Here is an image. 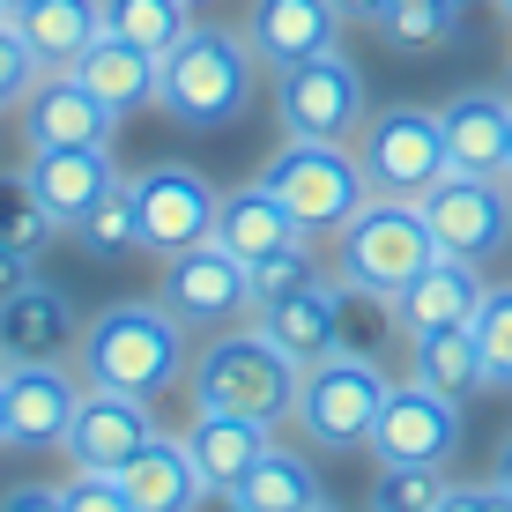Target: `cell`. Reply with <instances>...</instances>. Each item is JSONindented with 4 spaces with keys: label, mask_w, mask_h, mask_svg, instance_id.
<instances>
[{
    "label": "cell",
    "mask_w": 512,
    "mask_h": 512,
    "mask_svg": "<svg viewBox=\"0 0 512 512\" xmlns=\"http://www.w3.org/2000/svg\"><path fill=\"white\" fill-rule=\"evenodd\" d=\"M75 372H82V386H112V394L156 401L171 379H186V327L164 305H149V297L104 305L97 320H82Z\"/></svg>",
    "instance_id": "obj_1"
},
{
    "label": "cell",
    "mask_w": 512,
    "mask_h": 512,
    "mask_svg": "<svg viewBox=\"0 0 512 512\" xmlns=\"http://www.w3.org/2000/svg\"><path fill=\"white\" fill-rule=\"evenodd\" d=\"M253 90H260V60H253V45H245V30L193 23L186 38L156 60V112L193 127V134L231 127L245 104H253Z\"/></svg>",
    "instance_id": "obj_2"
},
{
    "label": "cell",
    "mask_w": 512,
    "mask_h": 512,
    "mask_svg": "<svg viewBox=\"0 0 512 512\" xmlns=\"http://www.w3.org/2000/svg\"><path fill=\"white\" fill-rule=\"evenodd\" d=\"M186 379H193V409L245 416V423H268V431H275V423L297 409V379H305V372L245 320V327L208 334V349L186 364Z\"/></svg>",
    "instance_id": "obj_3"
},
{
    "label": "cell",
    "mask_w": 512,
    "mask_h": 512,
    "mask_svg": "<svg viewBox=\"0 0 512 512\" xmlns=\"http://www.w3.org/2000/svg\"><path fill=\"white\" fill-rule=\"evenodd\" d=\"M260 186L290 208V223L305 238H334L364 201H372V179H364V164H357L349 141H297V134L260 164Z\"/></svg>",
    "instance_id": "obj_4"
},
{
    "label": "cell",
    "mask_w": 512,
    "mask_h": 512,
    "mask_svg": "<svg viewBox=\"0 0 512 512\" xmlns=\"http://www.w3.org/2000/svg\"><path fill=\"white\" fill-rule=\"evenodd\" d=\"M438 260V238L423 223L416 201H364L357 216L334 231V275L357 282V290H379V297H401L409 282Z\"/></svg>",
    "instance_id": "obj_5"
},
{
    "label": "cell",
    "mask_w": 512,
    "mask_h": 512,
    "mask_svg": "<svg viewBox=\"0 0 512 512\" xmlns=\"http://www.w3.org/2000/svg\"><path fill=\"white\" fill-rule=\"evenodd\" d=\"M357 164L364 179H372L379 201H423L438 179H446V127H438L431 104H386L357 127Z\"/></svg>",
    "instance_id": "obj_6"
},
{
    "label": "cell",
    "mask_w": 512,
    "mask_h": 512,
    "mask_svg": "<svg viewBox=\"0 0 512 512\" xmlns=\"http://www.w3.org/2000/svg\"><path fill=\"white\" fill-rule=\"evenodd\" d=\"M386 386H394V379H386V364L334 349V357H320L305 379H297L290 423L312 438V446L349 453V446H364V438H372V423H379V409H386Z\"/></svg>",
    "instance_id": "obj_7"
},
{
    "label": "cell",
    "mask_w": 512,
    "mask_h": 512,
    "mask_svg": "<svg viewBox=\"0 0 512 512\" xmlns=\"http://www.w3.org/2000/svg\"><path fill=\"white\" fill-rule=\"evenodd\" d=\"M275 112L282 134L297 141H357V127L372 119V97H364V75L349 52H320V60H297L275 75Z\"/></svg>",
    "instance_id": "obj_8"
},
{
    "label": "cell",
    "mask_w": 512,
    "mask_h": 512,
    "mask_svg": "<svg viewBox=\"0 0 512 512\" xmlns=\"http://www.w3.org/2000/svg\"><path fill=\"white\" fill-rule=\"evenodd\" d=\"M156 305L171 312L186 334H223V327H245L253 320V268L231 260L216 238L193 245V253H171L164 260V290H156Z\"/></svg>",
    "instance_id": "obj_9"
},
{
    "label": "cell",
    "mask_w": 512,
    "mask_h": 512,
    "mask_svg": "<svg viewBox=\"0 0 512 512\" xmlns=\"http://www.w3.org/2000/svg\"><path fill=\"white\" fill-rule=\"evenodd\" d=\"M364 446H372L379 468H453V453H461V401H446L423 379H394Z\"/></svg>",
    "instance_id": "obj_10"
},
{
    "label": "cell",
    "mask_w": 512,
    "mask_h": 512,
    "mask_svg": "<svg viewBox=\"0 0 512 512\" xmlns=\"http://www.w3.org/2000/svg\"><path fill=\"white\" fill-rule=\"evenodd\" d=\"M416 208H423V223H431L438 253H453V260H498L512 245V179L446 171Z\"/></svg>",
    "instance_id": "obj_11"
},
{
    "label": "cell",
    "mask_w": 512,
    "mask_h": 512,
    "mask_svg": "<svg viewBox=\"0 0 512 512\" xmlns=\"http://www.w3.org/2000/svg\"><path fill=\"white\" fill-rule=\"evenodd\" d=\"M134 208H141V253L171 260V253H193V245L216 238L223 193L208 186L193 164H149L134 179Z\"/></svg>",
    "instance_id": "obj_12"
},
{
    "label": "cell",
    "mask_w": 512,
    "mask_h": 512,
    "mask_svg": "<svg viewBox=\"0 0 512 512\" xmlns=\"http://www.w3.org/2000/svg\"><path fill=\"white\" fill-rule=\"evenodd\" d=\"M149 438H156L149 401L112 394V386H82L75 423H67V446H60V453H67L75 468H90V475H119L141 446H149Z\"/></svg>",
    "instance_id": "obj_13"
},
{
    "label": "cell",
    "mask_w": 512,
    "mask_h": 512,
    "mask_svg": "<svg viewBox=\"0 0 512 512\" xmlns=\"http://www.w3.org/2000/svg\"><path fill=\"white\" fill-rule=\"evenodd\" d=\"M245 45H253V60L282 75V67L297 60H320V52H342V8L334 0H245Z\"/></svg>",
    "instance_id": "obj_14"
},
{
    "label": "cell",
    "mask_w": 512,
    "mask_h": 512,
    "mask_svg": "<svg viewBox=\"0 0 512 512\" xmlns=\"http://www.w3.org/2000/svg\"><path fill=\"white\" fill-rule=\"evenodd\" d=\"M0 394H8V446L45 453V446H67L82 372H67V364H0Z\"/></svg>",
    "instance_id": "obj_15"
},
{
    "label": "cell",
    "mask_w": 512,
    "mask_h": 512,
    "mask_svg": "<svg viewBox=\"0 0 512 512\" xmlns=\"http://www.w3.org/2000/svg\"><path fill=\"white\" fill-rule=\"evenodd\" d=\"M15 112H23V141L30 149H112V127H119L67 67L38 75V90L15 104Z\"/></svg>",
    "instance_id": "obj_16"
},
{
    "label": "cell",
    "mask_w": 512,
    "mask_h": 512,
    "mask_svg": "<svg viewBox=\"0 0 512 512\" xmlns=\"http://www.w3.org/2000/svg\"><path fill=\"white\" fill-rule=\"evenodd\" d=\"M82 342V312L52 282H23L0 305V364H60Z\"/></svg>",
    "instance_id": "obj_17"
},
{
    "label": "cell",
    "mask_w": 512,
    "mask_h": 512,
    "mask_svg": "<svg viewBox=\"0 0 512 512\" xmlns=\"http://www.w3.org/2000/svg\"><path fill=\"white\" fill-rule=\"evenodd\" d=\"M446 127V164L475 179H512V97L505 90H461L438 104Z\"/></svg>",
    "instance_id": "obj_18"
},
{
    "label": "cell",
    "mask_w": 512,
    "mask_h": 512,
    "mask_svg": "<svg viewBox=\"0 0 512 512\" xmlns=\"http://www.w3.org/2000/svg\"><path fill=\"white\" fill-rule=\"evenodd\" d=\"M253 327L268 334V342L297 364V372H312L320 357H334V349H342V282L312 275L305 290H290V297H275V305H260Z\"/></svg>",
    "instance_id": "obj_19"
},
{
    "label": "cell",
    "mask_w": 512,
    "mask_h": 512,
    "mask_svg": "<svg viewBox=\"0 0 512 512\" xmlns=\"http://www.w3.org/2000/svg\"><path fill=\"white\" fill-rule=\"evenodd\" d=\"M483 260H453L438 253L431 268H423L409 290L394 297V320L401 334H431V327H475V312H483Z\"/></svg>",
    "instance_id": "obj_20"
},
{
    "label": "cell",
    "mask_w": 512,
    "mask_h": 512,
    "mask_svg": "<svg viewBox=\"0 0 512 512\" xmlns=\"http://www.w3.org/2000/svg\"><path fill=\"white\" fill-rule=\"evenodd\" d=\"M23 179H30V193L45 201V216L60 223V231H75L82 208H90L97 193L119 179V171H112V149H30Z\"/></svg>",
    "instance_id": "obj_21"
},
{
    "label": "cell",
    "mask_w": 512,
    "mask_h": 512,
    "mask_svg": "<svg viewBox=\"0 0 512 512\" xmlns=\"http://www.w3.org/2000/svg\"><path fill=\"white\" fill-rule=\"evenodd\" d=\"M119 490H127V505L134 512H193V498H201V468H193V453H186V438H171V431H156L149 446L134 453L127 468H119Z\"/></svg>",
    "instance_id": "obj_22"
},
{
    "label": "cell",
    "mask_w": 512,
    "mask_h": 512,
    "mask_svg": "<svg viewBox=\"0 0 512 512\" xmlns=\"http://www.w3.org/2000/svg\"><path fill=\"white\" fill-rule=\"evenodd\" d=\"M186 453H193V468H201V483L208 490H238L245 475H253V461L275 446V431L268 423H245V416H208V409H193L186 423Z\"/></svg>",
    "instance_id": "obj_23"
},
{
    "label": "cell",
    "mask_w": 512,
    "mask_h": 512,
    "mask_svg": "<svg viewBox=\"0 0 512 512\" xmlns=\"http://www.w3.org/2000/svg\"><path fill=\"white\" fill-rule=\"evenodd\" d=\"M67 75H75V82H82V90H90L112 119H127V112H141V104H156V52H141V45H127V38H112V30H104V38L82 52Z\"/></svg>",
    "instance_id": "obj_24"
},
{
    "label": "cell",
    "mask_w": 512,
    "mask_h": 512,
    "mask_svg": "<svg viewBox=\"0 0 512 512\" xmlns=\"http://www.w3.org/2000/svg\"><path fill=\"white\" fill-rule=\"evenodd\" d=\"M216 245L253 268V260L282 253V245H305V231H297L290 208H282L275 193L253 179V186H231V193H223V208H216Z\"/></svg>",
    "instance_id": "obj_25"
},
{
    "label": "cell",
    "mask_w": 512,
    "mask_h": 512,
    "mask_svg": "<svg viewBox=\"0 0 512 512\" xmlns=\"http://www.w3.org/2000/svg\"><path fill=\"white\" fill-rule=\"evenodd\" d=\"M15 30L52 75V67H75L104 38V0H30V8H15Z\"/></svg>",
    "instance_id": "obj_26"
},
{
    "label": "cell",
    "mask_w": 512,
    "mask_h": 512,
    "mask_svg": "<svg viewBox=\"0 0 512 512\" xmlns=\"http://www.w3.org/2000/svg\"><path fill=\"white\" fill-rule=\"evenodd\" d=\"M409 379L438 386L446 401H468L483 394V349H475V327H431V334H409Z\"/></svg>",
    "instance_id": "obj_27"
},
{
    "label": "cell",
    "mask_w": 512,
    "mask_h": 512,
    "mask_svg": "<svg viewBox=\"0 0 512 512\" xmlns=\"http://www.w3.org/2000/svg\"><path fill=\"white\" fill-rule=\"evenodd\" d=\"M238 505L245 512H312V505H327V490H320V468H312L305 453L268 446L253 461V475L238 483Z\"/></svg>",
    "instance_id": "obj_28"
},
{
    "label": "cell",
    "mask_w": 512,
    "mask_h": 512,
    "mask_svg": "<svg viewBox=\"0 0 512 512\" xmlns=\"http://www.w3.org/2000/svg\"><path fill=\"white\" fill-rule=\"evenodd\" d=\"M82 245L90 260H127V253H141V208H134V179H112L97 193L90 208H82V223L67 231Z\"/></svg>",
    "instance_id": "obj_29"
},
{
    "label": "cell",
    "mask_w": 512,
    "mask_h": 512,
    "mask_svg": "<svg viewBox=\"0 0 512 512\" xmlns=\"http://www.w3.org/2000/svg\"><path fill=\"white\" fill-rule=\"evenodd\" d=\"M372 30L394 52H446L461 38V0H386Z\"/></svg>",
    "instance_id": "obj_30"
},
{
    "label": "cell",
    "mask_w": 512,
    "mask_h": 512,
    "mask_svg": "<svg viewBox=\"0 0 512 512\" xmlns=\"http://www.w3.org/2000/svg\"><path fill=\"white\" fill-rule=\"evenodd\" d=\"M104 30L164 60V52L193 30V8H186V0H104Z\"/></svg>",
    "instance_id": "obj_31"
},
{
    "label": "cell",
    "mask_w": 512,
    "mask_h": 512,
    "mask_svg": "<svg viewBox=\"0 0 512 512\" xmlns=\"http://www.w3.org/2000/svg\"><path fill=\"white\" fill-rule=\"evenodd\" d=\"M334 282H342V275H334ZM394 342H409V334H401V320H394V297L342 282V349H349V357L386 364V349H394Z\"/></svg>",
    "instance_id": "obj_32"
},
{
    "label": "cell",
    "mask_w": 512,
    "mask_h": 512,
    "mask_svg": "<svg viewBox=\"0 0 512 512\" xmlns=\"http://www.w3.org/2000/svg\"><path fill=\"white\" fill-rule=\"evenodd\" d=\"M52 238H60V223L45 216V201L30 193V179L23 171H0V245H15V253L38 260Z\"/></svg>",
    "instance_id": "obj_33"
},
{
    "label": "cell",
    "mask_w": 512,
    "mask_h": 512,
    "mask_svg": "<svg viewBox=\"0 0 512 512\" xmlns=\"http://www.w3.org/2000/svg\"><path fill=\"white\" fill-rule=\"evenodd\" d=\"M475 349H483V379L512 394V282H490L483 312H475Z\"/></svg>",
    "instance_id": "obj_34"
},
{
    "label": "cell",
    "mask_w": 512,
    "mask_h": 512,
    "mask_svg": "<svg viewBox=\"0 0 512 512\" xmlns=\"http://www.w3.org/2000/svg\"><path fill=\"white\" fill-rule=\"evenodd\" d=\"M453 490L446 468H379L372 483V512H438Z\"/></svg>",
    "instance_id": "obj_35"
},
{
    "label": "cell",
    "mask_w": 512,
    "mask_h": 512,
    "mask_svg": "<svg viewBox=\"0 0 512 512\" xmlns=\"http://www.w3.org/2000/svg\"><path fill=\"white\" fill-rule=\"evenodd\" d=\"M312 275H320L312 238H305V245H282V253H268V260H253V312L275 305V297H290V290H305Z\"/></svg>",
    "instance_id": "obj_36"
},
{
    "label": "cell",
    "mask_w": 512,
    "mask_h": 512,
    "mask_svg": "<svg viewBox=\"0 0 512 512\" xmlns=\"http://www.w3.org/2000/svg\"><path fill=\"white\" fill-rule=\"evenodd\" d=\"M38 52L23 45V30H15V15H0V112H15L30 90H38Z\"/></svg>",
    "instance_id": "obj_37"
},
{
    "label": "cell",
    "mask_w": 512,
    "mask_h": 512,
    "mask_svg": "<svg viewBox=\"0 0 512 512\" xmlns=\"http://www.w3.org/2000/svg\"><path fill=\"white\" fill-rule=\"evenodd\" d=\"M60 512H134V505H127V490H119V475L75 468V475L60 483Z\"/></svg>",
    "instance_id": "obj_38"
},
{
    "label": "cell",
    "mask_w": 512,
    "mask_h": 512,
    "mask_svg": "<svg viewBox=\"0 0 512 512\" xmlns=\"http://www.w3.org/2000/svg\"><path fill=\"white\" fill-rule=\"evenodd\" d=\"M438 512H512V490L498 483V475H490V483H453Z\"/></svg>",
    "instance_id": "obj_39"
},
{
    "label": "cell",
    "mask_w": 512,
    "mask_h": 512,
    "mask_svg": "<svg viewBox=\"0 0 512 512\" xmlns=\"http://www.w3.org/2000/svg\"><path fill=\"white\" fill-rule=\"evenodd\" d=\"M0 512H60V483H15Z\"/></svg>",
    "instance_id": "obj_40"
},
{
    "label": "cell",
    "mask_w": 512,
    "mask_h": 512,
    "mask_svg": "<svg viewBox=\"0 0 512 512\" xmlns=\"http://www.w3.org/2000/svg\"><path fill=\"white\" fill-rule=\"evenodd\" d=\"M23 282H38V260L30 253H15V245H0V305H8Z\"/></svg>",
    "instance_id": "obj_41"
},
{
    "label": "cell",
    "mask_w": 512,
    "mask_h": 512,
    "mask_svg": "<svg viewBox=\"0 0 512 512\" xmlns=\"http://www.w3.org/2000/svg\"><path fill=\"white\" fill-rule=\"evenodd\" d=\"M193 512H245V505H238V490H201Z\"/></svg>",
    "instance_id": "obj_42"
},
{
    "label": "cell",
    "mask_w": 512,
    "mask_h": 512,
    "mask_svg": "<svg viewBox=\"0 0 512 512\" xmlns=\"http://www.w3.org/2000/svg\"><path fill=\"white\" fill-rule=\"evenodd\" d=\"M334 8H342V23H379L386 0H334Z\"/></svg>",
    "instance_id": "obj_43"
},
{
    "label": "cell",
    "mask_w": 512,
    "mask_h": 512,
    "mask_svg": "<svg viewBox=\"0 0 512 512\" xmlns=\"http://www.w3.org/2000/svg\"><path fill=\"white\" fill-rule=\"evenodd\" d=\"M490 475H498V483L512 490V431H505V446H498V468H490Z\"/></svg>",
    "instance_id": "obj_44"
},
{
    "label": "cell",
    "mask_w": 512,
    "mask_h": 512,
    "mask_svg": "<svg viewBox=\"0 0 512 512\" xmlns=\"http://www.w3.org/2000/svg\"><path fill=\"white\" fill-rule=\"evenodd\" d=\"M0 446H8V394H0Z\"/></svg>",
    "instance_id": "obj_45"
},
{
    "label": "cell",
    "mask_w": 512,
    "mask_h": 512,
    "mask_svg": "<svg viewBox=\"0 0 512 512\" xmlns=\"http://www.w3.org/2000/svg\"><path fill=\"white\" fill-rule=\"evenodd\" d=\"M15 8H30V0H0V15H15Z\"/></svg>",
    "instance_id": "obj_46"
},
{
    "label": "cell",
    "mask_w": 512,
    "mask_h": 512,
    "mask_svg": "<svg viewBox=\"0 0 512 512\" xmlns=\"http://www.w3.org/2000/svg\"><path fill=\"white\" fill-rule=\"evenodd\" d=\"M498 8H505V23H512V0H498Z\"/></svg>",
    "instance_id": "obj_47"
},
{
    "label": "cell",
    "mask_w": 512,
    "mask_h": 512,
    "mask_svg": "<svg viewBox=\"0 0 512 512\" xmlns=\"http://www.w3.org/2000/svg\"><path fill=\"white\" fill-rule=\"evenodd\" d=\"M312 512H334V505H312Z\"/></svg>",
    "instance_id": "obj_48"
},
{
    "label": "cell",
    "mask_w": 512,
    "mask_h": 512,
    "mask_svg": "<svg viewBox=\"0 0 512 512\" xmlns=\"http://www.w3.org/2000/svg\"><path fill=\"white\" fill-rule=\"evenodd\" d=\"M186 8H201V0H186Z\"/></svg>",
    "instance_id": "obj_49"
},
{
    "label": "cell",
    "mask_w": 512,
    "mask_h": 512,
    "mask_svg": "<svg viewBox=\"0 0 512 512\" xmlns=\"http://www.w3.org/2000/svg\"><path fill=\"white\" fill-rule=\"evenodd\" d=\"M461 8H468V0H461Z\"/></svg>",
    "instance_id": "obj_50"
}]
</instances>
